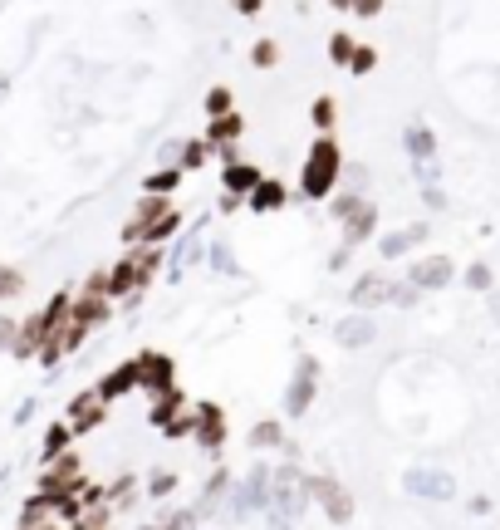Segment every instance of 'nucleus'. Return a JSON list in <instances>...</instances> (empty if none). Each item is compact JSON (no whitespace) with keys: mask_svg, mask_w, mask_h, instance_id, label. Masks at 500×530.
I'll return each instance as SVG.
<instances>
[{"mask_svg":"<svg viewBox=\"0 0 500 530\" xmlns=\"http://www.w3.org/2000/svg\"><path fill=\"white\" fill-rule=\"evenodd\" d=\"M304 505H309V476L295 462L270 472V496H265V525L270 530H295Z\"/></svg>","mask_w":500,"mask_h":530,"instance_id":"f257e3e1","label":"nucleus"},{"mask_svg":"<svg viewBox=\"0 0 500 530\" xmlns=\"http://www.w3.org/2000/svg\"><path fill=\"white\" fill-rule=\"evenodd\" d=\"M69 305H74V295L59 290V295L44 299V309H34L30 319H20V334H15V344H10V354H15V358H34L44 344L54 339L59 324L69 319Z\"/></svg>","mask_w":500,"mask_h":530,"instance_id":"f03ea898","label":"nucleus"},{"mask_svg":"<svg viewBox=\"0 0 500 530\" xmlns=\"http://www.w3.org/2000/svg\"><path fill=\"white\" fill-rule=\"evenodd\" d=\"M344 177V152H338V142L328 138H314V148H309V158H304V172H299V191L309 201H324L328 191H334V182Z\"/></svg>","mask_w":500,"mask_h":530,"instance_id":"7ed1b4c3","label":"nucleus"},{"mask_svg":"<svg viewBox=\"0 0 500 530\" xmlns=\"http://www.w3.org/2000/svg\"><path fill=\"white\" fill-rule=\"evenodd\" d=\"M265 496H270V466H250L246 481L226 491L221 515H226V521H246V515L265 511Z\"/></svg>","mask_w":500,"mask_h":530,"instance_id":"20e7f679","label":"nucleus"},{"mask_svg":"<svg viewBox=\"0 0 500 530\" xmlns=\"http://www.w3.org/2000/svg\"><path fill=\"white\" fill-rule=\"evenodd\" d=\"M40 491H50V496H74V491H83V466H79V452H59L54 462H44L40 472Z\"/></svg>","mask_w":500,"mask_h":530,"instance_id":"39448f33","label":"nucleus"},{"mask_svg":"<svg viewBox=\"0 0 500 530\" xmlns=\"http://www.w3.org/2000/svg\"><path fill=\"white\" fill-rule=\"evenodd\" d=\"M309 501H319L324 515H328L334 525H348V521H353V496L344 491V481H334V476H309Z\"/></svg>","mask_w":500,"mask_h":530,"instance_id":"423d86ee","label":"nucleus"},{"mask_svg":"<svg viewBox=\"0 0 500 530\" xmlns=\"http://www.w3.org/2000/svg\"><path fill=\"white\" fill-rule=\"evenodd\" d=\"M314 388H319V364H314L309 354H299L295 378H289V393H285V413H289V417H304V413H309Z\"/></svg>","mask_w":500,"mask_h":530,"instance_id":"0eeeda50","label":"nucleus"},{"mask_svg":"<svg viewBox=\"0 0 500 530\" xmlns=\"http://www.w3.org/2000/svg\"><path fill=\"white\" fill-rule=\"evenodd\" d=\"M132 368H138V388H148V393H162L177 383V364L167 354H157V348H142V354L132 358Z\"/></svg>","mask_w":500,"mask_h":530,"instance_id":"6e6552de","label":"nucleus"},{"mask_svg":"<svg viewBox=\"0 0 500 530\" xmlns=\"http://www.w3.org/2000/svg\"><path fill=\"white\" fill-rule=\"evenodd\" d=\"M103 417H108V398H103L99 388H83V393H74V403H69L64 423L74 427V437H79V432H93Z\"/></svg>","mask_w":500,"mask_h":530,"instance_id":"1a4fd4ad","label":"nucleus"},{"mask_svg":"<svg viewBox=\"0 0 500 530\" xmlns=\"http://www.w3.org/2000/svg\"><path fill=\"white\" fill-rule=\"evenodd\" d=\"M402 486L412 491V496H426V501H451L456 496V481L446 472H436V466H412L407 476H402Z\"/></svg>","mask_w":500,"mask_h":530,"instance_id":"9d476101","label":"nucleus"},{"mask_svg":"<svg viewBox=\"0 0 500 530\" xmlns=\"http://www.w3.org/2000/svg\"><path fill=\"white\" fill-rule=\"evenodd\" d=\"M83 339H89V324H79L74 315H69V319L54 329V339L40 348V364H50V368H54L64 354H74V348H83Z\"/></svg>","mask_w":500,"mask_h":530,"instance_id":"9b49d317","label":"nucleus"},{"mask_svg":"<svg viewBox=\"0 0 500 530\" xmlns=\"http://www.w3.org/2000/svg\"><path fill=\"white\" fill-rule=\"evenodd\" d=\"M197 442L216 452L226 442V407L221 403H197Z\"/></svg>","mask_w":500,"mask_h":530,"instance_id":"f8f14e48","label":"nucleus"},{"mask_svg":"<svg viewBox=\"0 0 500 530\" xmlns=\"http://www.w3.org/2000/svg\"><path fill=\"white\" fill-rule=\"evenodd\" d=\"M451 275H456V265H451L446 256H426L407 270V280L417 285V290H442V285H451Z\"/></svg>","mask_w":500,"mask_h":530,"instance_id":"ddd939ff","label":"nucleus"},{"mask_svg":"<svg viewBox=\"0 0 500 530\" xmlns=\"http://www.w3.org/2000/svg\"><path fill=\"white\" fill-rule=\"evenodd\" d=\"M373 226H377V207L373 201H358V207L344 216V250H358L363 240L373 236Z\"/></svg>","mask_w":500,"mask_h":530,"instance_id":"4468645a","label":"nucleus"},{"mask_svg":"<svg viewBox=\"0 0 500 530\" xmlns=\"http://www.w3.org/2000/svg\"><path fill=\"white\" fill-rule=\"evenodd\" d=\"M69 315H74L79 324H89V329H99V324L113 319V299H108V295L79 290V295H74V305H69Z\"/></svg>","mask_w":500,"mask_h":530,"instance_id":"2eb2a0df","label":"nucleus"},{"mask_svg":"<svg viewBox=\"0 0 500 530\" xmlns=\"http://www.w3.org/2000/svg\"><path fill=\"white\" fill-rule=\"evenodd\" d=\"M387 290H393V285H387L377 270H368V275H358V280H353L348 299H353L358 309H373V305H387Z\"/></svg>","mask_w":500,"mask_h":530,"instance_id":"dca6fc26","label":"nucleus"},{"mask_svg":"<svg viewBox=\"0 0 500 530\" xmlns=\"http://www.w3.org/2000/svg\"><path fill=\"white\" fill-rule=\"evenodd\" d=\"M334 339L344 344V348H363V344L377 339V324L368 315H348L344 324H334Z\"/></svg>","mask_w":500,"mask_h":530,"instance_id":"f3484780","label":"nucleus"},{"mask_svg":"<svg viewBox=\"0 0 500 530\" xmlns=\"http://www.w3.org/2000/svg\"><path fill=\"white\" fill-rule=\"evenodd\" d=\"M93 388H99L108 403H118L123 393H132V388H138V368H132V358H128V364H118V368H108L103 378L93 383Z\"/></svg>","mask_w":500,"mask_h":530,"instance_id":"a211bd4d","label":"nucleus"},{"mask_svg":"<svg viewBox=\"0 0 500 530\" xmlns=\"http://www.w3.org/2000/svg\"><path fill=\"white\" fill-rule=\"evenodd\" d=\"M177 413H187V398H181L177 383H172V388H162V393H152V407H148V423L152 427H167Z\"/></svg>","mask_w":500,"mask_h":530,"instance_id":"6ab92c4d","label":"nucleus"},{"mask_svg":"<svg viewBox=\"0 0 500 530\" xmlns=\"http://www.w3.org/2000/svg\"><path fill=\"white\" fill-rule=\"evenodd\" d=\"M226 491H230V472H226V466H216V472H211V481H206V486H201V496L191 501V505H197V515H201V521H206V515H211L216 505L226 501Z\"/></svg>","mask_w":500,"mask_h":530,"instance_id":"aec40b11","label":"nucleus"},{"mask_svg":"<svg viewBox=\"0 0 500 530\" xmlns=\"http://www.w3.org/2000/svg\"><path fill=\"white\" fill-rule=\"evenodd\" d=\"M285 197H289L285 182H275V177H260V182H255V191L246 197V207H250V211H279V207H285Z\"/></svg>","mask_w":500,"mask_h":530,"instance_id":"412c9836","label":"nucleus"},{"mask_svg":"<svg viewBox=\"0 0 500 530\" xmlns=\"http://www.w3.org/2000/svg\"><path fill=\"white\" fill-rule=\"evenodd\" d=\"M260 177H265V172H260V167H250V162H226L221 182H226V191H236V197H250Z\"/></svg>","mask_w":500,"mask_h":530,"instance_id":"4be33fe9","label":"nucleus"},{"mask_svg":"<svg viewBox=\"0 0 500 530\" xmlns=\"http://www.w3.org/2000/svg\"><path fill=\"white\" fill-rule=\"evenodd\" d=\"M240 128H246V118L230 108V113H221V118H211V128H206V142L211 148H230V142L240 138Z\"/></svg>","mask_w":500,"mask_h":530,"instance_id":"5701e85b","label":"nucleus"},{"mask_svg":"<svg viewBox=\"0 0 500 530\" xmlns=\"http://www.w3.org/2000/svg\"><path fill=\"white\" fill-rule=\"evenodd\" d=\"M128 256H132V270H138V285L148 290V285H152V275H157V265H162V246L142 240V246H132V250H128Z\"/></svg>","mask_w":500,"mask_h":530,"instance_id":"b1692460","label":"nucleus"},{"mask_svg":"<svg viewBox=\"0 0 500 530\" xmlns=\"http://www.w3.org/2000/svg\"><path fill=\"white\" fill-rule=\"evenodd\" d=\"M142 285H138V270H132V256H123L108 270V299H118V295H138Z\"/></svg>","mask_w":500,"mask_h":530,"instance_id":"393cba45","label":"nucleus"},{"mask_svg":"<svg viewBox=\"0 0 500 530\" xmlns=\"http://www.w3.org/2000/svg\"><path fill=\"white\" fill-rule=\"evenodd\" d=\"M50 515H54V496H50V491H40V496H30V501H25V511H20V530H40V525H50Z\"/></svg>","mask_w":500,"mask_h":530,"instance_id":"a878e982","label":"nucleus"},{"mask_svg":"<svg viewBox=\"0 0 500 530\" xmlns=\"http://www.w3.org/2000/svg\"><path fill=\"white\" fill-rule=\"evenodd\" d=\"M417 240H426V226H422V221H417V226H407V231H393V236H383V246H377V250H383L387 260H397V256H407V250L417 246Z\"/></svg>","mask_w":500,"mask_h":530,"instance_id":"bb28decb","label":"nucleus"},{"mask_svg":"<svg viewBox=\"0 0 500 530\" xmlns=\"http://www.w3.org/2000/svg\"><path fill=\"white\" fill-rule=\"evenodd\" d=\"M246 442H250V447H255V452H270V447H285V427H279V423H275V417H260V423H255V427H250V437H246Z\"/></svg>","mask_w":500,"mask_h":530,"instance_id":"cd10ccee","label":"nucleus"},{"mask_svg":"<svg viewBox=\"0 0 500 530\" xmlns=\"http://www.w3.org/2000/svg\"><path fill=\"white\" fill-rule=\"evenodd\" d=\"M69 442H74V427H69V423H50V427H44L40 456H44V462H54L59 452H69Z\"/></svg>","mask_w":500,"mask_h":530,"instance_id":"c85d7f7f","label":"nucleus"},{"mask_svg":"<svg viewBox=\"0 0 500 530\" xmlns=\"http://www.w3.org/2000/svg\"><path fill=\"white\" fill-rule=\"evenodd\" d=\"M206 158H211V142H206V138H187V142H181V152H177V167H181V172H197V167H206Z\"/></svg>","mask_w":500,"mask_h":530,"instance_id":"c756f323","label":"nucleus"},{"mask_svg":"<svg viewBox=\"0 0 500 530\" xmlns=\"http://www.w3.org/2000/svg\"><path fill=\"white\" fill-rule=\"evenodd\" d=\"M402 142H407V152H412L417 162H426V158L436 152V138H432V128H426V123H412V128H407V138H402Z\"/></svg>","mask_w":500,"mask_h":530,"instance_id":"7c9ffc66","label":"nucleus"},{"mask_svg":"<svg viewBox=\"0 0 500 530\" xmlns=\"http://www.w3.org/2000/svg\"><path fill=\"white\" fill-rule=\"evenodd\" d=\"M108 521H113V515H108V505H89V511L74 515V525H69V530H103Z\"/></svg>","mask_w":500,"mask_h":530,"instance_id":"2f4dec72","label":"nucleus"},{"mask_svg":"<svg viewBox=\"0 0 500 530\" xmlns=\"http://www.w3.org/2000/svg\"><path fill=\"white\" fill-rule=\"evenodd\" d=\"M15 295H25V275L15 265H0V299H15Z\"/></svg>","mask_w":500,"mask_h":530,"instance_id":"473e14b6","label":"nucleus"},{"mask_svg":"<svg viewBox=\"0 0 500 530\" xmlns=\"http://www.w3.org/2000/svg\"><path fill=\"white\" fill-rule=\"evenodd\" d=\"M181 182V167H162V172H152L148 177V191H152V197H167V191H172Z\"/></svg>","mask_w":500,"mask_h":530,"instance_id":"72a5a7b5","label":"nucleus"},{"mask_svg":"<svg viewBox=\"0 0 500 530\" xmlns=\"http://www.w3.org/2000/svg\"><path fill=\"white\" fill-rule=\"evenodd\" d=\"M348 69H353V74H373V69H377V50H373V44H353Z\"/></svg>","mask_w":500,"mask_h":530,"instance_id":"f704fd0d","label":"nucleus"},{"mask_svg":"<svg viewBox=\"0 0 500 530\" xmlns=\"http://www.w3.org/2000/svg\"><path fill=\"white\" fill-rule=\"evenodd\" d=\"M172 491H177V472H152V476H148V496H152V501L172 496Z\"/></svg>","mask_w":500,"mask_h":530,"instance_id":"c9c22d12","label":"nucleus"},{"mask_svg":"<svg viewBox=\"0 0 500 530\" xmlns=\"http://www.w3.org/2000/svg\"><path fill=\"white\" fill-rule=\"evenodd\" d=\"M201 525V515H197V505H187V511H172L162 521V530H197Z\"/></svg>","mask_w":500,"mask_h":530,"instance_id":"e433bc0d","label":"nucleus"},{"mask_svg":"<svg viewBox=\"0 0 500 530\" xmlns=\"http://www.w3.org/2000/svg\"><path fill=\"white\" fill-rule=\"evenodd\" d=\"M230 108H236V99H230V89H211V93H206V113H211V118L230 113Z\"/></svg>","mask_w":500,"mask_h":530,"instance_id":"4c0bfd02","label":"nucleus"},{"mask_svg":"<svg viewBox=\"0 0 500 530\" xmlns=\"http://www.w3.org/2000/svg\"><path fill=\"white\" fill-rule=\"evenodd\" d=\"M417 285H412V280H402V285H393V290H387V305H417Z\"/></svg>","mask_w":500,"mask_h":530,"instance_id":"58836bf2","label":"nucleus"},{"mask_svg":"<svg viewBox=\"0 0 500 530\" xmlns=\"http://www.w3.org/2000/svg\"><path fill=\"white\" fill-rule=\"evenodd\" d=\"M328 54H334V64H344V69H348V59H353V40H348V34H334V40H328Z\"/></svg>","mask_w":500,"mask_h":530,"instance_id":"ea45409f","label":"nucleus"},{"mask_svg":"<svg viewBox=\"0 0 500 530\" xmlns=\"http://www.w3.org/2000/svg\"><path fill=\"white\" fill-rule=\"evenodd\" d=\"M172 231H177V211H167V216H162V221H152V231H148V240H152V246H162V240H167V236H172Z\"/></svg>","mask_w":500,"mask_h":530,"instance_id":"a19ab883","label":"nucleus"},{"mask_svg":"<svg viewBox=\"0 0 500 530\" xmlns=\"http://www.w3.org/2000/svg\"><path fill=\"white\" fill-rule=\"evenodd\" d=\"M255 64H260V69L279 64V44L275 40H260V44H255Z\"/></svg>","mask_w":500,"mask_h":530,"instance_id":"79ce46f5","label":"nucleus"},{"mask_svg":"<svg viewBox=\"0 0 500 530\" xmlns=\"http://www.w3.org/2000/svg\"><path fill=\"white\" fill-rule=\"evenodd\" d=\"M466 285H471V290H491V265L475 260L471 270H466Z\"/></svg>","mask_w":500,"mask_h":530,"instance_id":"37998d69","label":"nucleus"},{"mask_svg":"<svg viewBox=\"0 0 500 530\" xmlns=\"http://www.w3.org/2000/svg\"><path fill=\"white\" fill-rule=\"evenodd\" d=\"M314 123H319V132L334 128V99H319V103H314Z\"/></svg>","mask_w":500,"mask_h":530,"instance_id":"c03bdc74","label":"nucleus"},{"mask_svg":"<svg viewBox=\"0 0 500 530\" xmlns=\"http://www.w3.org/2000/svg\"><path fill=\"white\" fill-rule=\"evenodd\" d=\"M15 334H20V319L0 315V348H10V344H15Z\"/></svg>","mask_w":500,"mask_h":530,"instance_id":"a18cd8bd","label":"nucleus"},{"mask_svg":"<svg viewBox=\"0 0 500 530\" xmlns=\"http://www.w3.org/2000/svg\"><path fill=\"white\" fill-rule=\"evenodd\" d=\"M348 10H353V15H363V20H373L377 10H383V0H353Z\"/></svg>","mask_w":500,"mask_h":530,"instance_id":"49530a36","label":"nucleus"},{"mask_svg":"<svg viewBox=\"0 0 500 530\" xmlns=\"http://www.w3.org/2000/svg\"><path fill=\"white\" fill-rule=\"evenodd\" d=\"M422 197H426V207H432V211H442V207H446V197H442V191H436V187H426Z\"/></svg>","mask_w":500,"mask_h":530,"instance_id":"de8ad7c7","label":"nucleus"},{"mask_svg":"<svg viewBox=\"0 0 500 530\" xmlns=\"http://www.w3.org/2000/svg\"><path fill=\"white\" fill-rule=\"evenodd\" d=\"M236 10L240 15H260V0H236Z\"/></svg>","mask_w":500,"mask_h":530,"instance_id":"09e8293b","label":"nucleus"},{"mask_svg":"<svg viewBox=\"0 0 500 530\" xmlns=\"http://www.w3.org/2000/svg\"><path fill=\"white\" fill-rule=\"evenodd\" d=\"M138 530H162V521H157V525H138Z\"/></svg>","mask_w":500,"mask_h":530,"instance_id":"8fccbe9b","label":"nucleus"},{"mask_svg":"<svg viewBox=\"0 0 500 530\" xmlns=\"http://www.w3.org/2000/svg\"><path fill=\"white\" fill-rule=\"evenodd\" d=\"M40 530H59V525H40Z\"/></svg>","mask_w":500,"mask_h":530,"instance_id":"3c124183","label":"nucleus"},{"mask_svg":"<svg viewBox=\"0 0 500 530\" xmlns=\"http://www.w3.org/2000/svg\"><path fill=\"white\" fill-rule=\"evenodd\" d=\"M103 530H113V525H103Z\"/></svg>","mask_w":500,"mask_h":530,"instance_id":"603ef678","label":"nucleus"}]
</instances>
